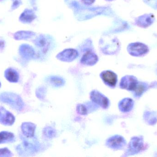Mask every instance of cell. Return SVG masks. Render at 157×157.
Wrapping results in <instances>:
<instances>
[{
	"instance_id": "6da1fadb",
	"label": "cell",
	"mask_w": 157,
	"mask_h": 157,
	"mask_svg": "<svg viewBox=\"0 0 157 157\" xmlns=\"http://www.w3.org/2000/svg\"><path fill=\"white\" fill-rule=\"evenodd\" d=\"M0 101L10 105L16 110H22L24 103L21 98L17 94L11 92H4L0 94Z\"/></svg>"
},
{
	"instance_id": "7a4b0ae2",
	"label": "cell",
	"mask_w": 157,
	"mask_h": 157,
	"mask_svg": "<svg viewBox=\"0 0 157 157\" xmlns=\"http://www.w3.org/2000/svg\"><path fill=\"white\" fill-rule=\"evenodd\" d=\"M127 50L131 55L136 57L143 56L149 51L148 47L141 42H136L129 44Z\"/></svg>"
},
{
	"instance_id": "3957f363",
	"label": "cell",
	"mask_w": 157,
	"mask_h": 157,
	"mask_svg": "<svg viewBox=\"0 0 157 157\" xmlns=\"http://www.w3.org/2000/svg\"><path fill=\"white\" fill-rule=\"evenodd\" d=\"M144 147V140L141 137H133L131 139L128 149L127 154L132 155L137 154L143 150Z\"/></svg>"
},
{
	"instance_id": "277c9868",
	"label": "cell",
	"mask_w": 157,
	"mask_h": 157,
	"mask_svg": "<svg viewBox=\"0 0 157 157\" xmlns=\"http://www.w3.org/2000/svg\"><path fill=\"white\" fill-rule=\"evenodd\" d=\"M90 97L92 102L100 106L103 109H107L109 106V100L99 91L97 90L91 91Z\"/></svg>"
},
{
	"instance_id": "5b68a950",
	"label": "cell",
	"mask_w": 157,
	"mask_h": 157,
	"mask_svg": "<svg viewBox=\"0 0 157 157\" xmlns=\"http://www.w3.org/2000/svg\"><path fill=\"white\" fill-rule=\"evenodd\" d=\"M138 82L137 78L133 76H125L122 78L120 83V87L129 91L135 89Z\"/></svg>"
},
{
	"instance_id": "8992f818",
	"label": "cell",
	"mask_w": 157,
	"mask_h": 157,
	"mask_svg": "<svg viewBox=\"0 0 157 157\" xmlns=\"http://www.w3.org/2000/svg\"><path fill=\"white\" fill-rule=\"evenodd\" d=\"M125 139L119 135H115L107 140L106 145L110 148L115 150H120L126 145Z\"/></svg>"
},
{
	"instance_id": "52a82bcc",
	"label": "cell",
	"mask_w": 157,
	"mask_h": 157,
	"mask_svg": "<svg viewBox=\"0 0 157 157\" xmlns=\"http://www.w3.org/2000/svg\"><path fill=\"white\" fill-rule=\"evenodd\" d=\"M100 77L106 84L111 87H114L117 83V76L110 71H105L101 73Z\"/></svg>"
},
{
	"instance_id": "ba28073f",
	"label": "cell",
	"mask_w": 157,
	"mask_h": 157,
	"mask_svg": "<svg viewBox=\"0 0 157 157\" xmlns=\"http://www.w3.org/2000/svg\"><path fill=\"white\" fill-rule=\"evenodd\" d=\"M78 53L74 49H67L58 54L57 58L63 61L71 62L77 58Z\"/></svg>"
},
{
	"instance_id": "9c48e42d",
	"label": "cell",
	"mask_w": 157,
	"mask_h": 157,
	"mask_svg": "<svg viewBox=\"0 0 157 157\" xmlns=\"http://www.w3.org/2000/svg\"><path fill=\"white\" fill-rule=\"evenodd\" d=\"M14 122V116L3 107L0 106V123L4 125L10 126Z\"/></svg>"
},
{
	"instance_id": "30bf717a",
	"label": "cell",
	"mask_w": 157,
	"mask_h": 157,
	"mask_svg": "<svg viewBox=\"0 0 157 157\" xmlns=\"http://www.w3.org/2000/svg\"><path fill=\"white\" fill-rule=\"evenodd\" d=\"M98 60V58L95 53L91 51H87L81 58V62L86 65H93L97 63Z\"/></svg>"
},
{
	"instance_id": "8fae6325",
	"label": "cell",
	"mask_w": 157,
	"mask_h": 157,
	"mask_svg": "<svg viewBox=\"0 0 157 157\" xmlns=\"http://www.w3.org/2000/svg\"><path fill=\"white\" fill-rule=\"evenodd\" d=\"M36 128V125L32 123H23L21 125L22 132L27 138H32L34 136Z\"/></svg>"
},
{
	"instance_id": "7c38bea8",
	"label": "cell",
	"mask_w": 157,
	"mask_h": 157,
	"mask_svg": "<svg viewBox=\"0 0 157 157\" xmlns=\"http://www.w3.org/2000/svg\"><path fill=\"white\" fill-rule=\"evenodd\" d=\"M134 105L133 100L126 98L122 100L119 103V108L120 111L123 112H128L132 109Z\"/></svg>"
},
{
	"instance_id": "4fadbf2b",
	"label": "cell",
	"mask_w": 157,
	"mask_h": 157,
	"mask_svg": "<svg viewBox=\"0 0 157 157\" xmlns=\"http://www.w3.org/2000/svg\"><path fill=\"white\" fill-rule=\"evenodd\" d=\"M19 51L21 56L26 59H31L35 54V51L33 48L27 44L21 45Z\"/></svg>"
},
{
	"instance_id": "5bb4252c",
	"label": "cell",
	"mask_w": 157,
	"mask_h": 157,
	"mask_svg": "<svg viewBox=\"0 0 157 157\" xmlns=\"http://www.w3.org/2000/svg\"><path fill=\"white\" fill-rule=\"evenodd\" d=\"M154 21V18L153 15L147 14L142 16L138 18L137 19V24L138 26L142 27H147L151 26Z\"/></svg>"
},
{
	"instance_id": "9a60e30c",
	"label": "cell",
	"mask_w": 157,
	"mask_h": 157,
	"mask_svg": "<svg viewBox=\"0 0 157 157\" xmlns=\"http://www.w3.org/2000/svg\"><path fill=\"white\" fill-rule=\"evenodd\" d=\"M36 17L33 11L27 9L21 14L19 17V20L22 23H30L34 20Z\"/></svg>"
},
{
	"instance_id": "2e32d148",
	"label": "cell",
	"mask_w": 157,
	"mask_h": 157,
	"mask_svg": "<svg viewBox=\"0 0 157 157\" xmlns=\"http://www.w3.org/2000/svg\"><path fill=\"white\" fill-rule=\"evenodd\" d=\"M5 77L12 83H17L19 79V75L16 70L12 68H8L5 72Z\"/></svg>"
},
{
	"instance_id": "e0dca14e",
	"label": "cell",
	"mask_w": 157,
	"mask_h": 157,
	"mask_svg": "<svg viewBox=\"0 0 157 157\" xmlns=\"http://www.w3.org/2000/svg\"><path fill=\"white\" fill-rule=\"evenodd\" d=\"M148 88V85L146 83L144 82H138L136 88L133 91L135 97H140L147 91Z\"/></svg>"
},
{
	"instance_id": "ac0fdd59",
	"label": "cell",
	"mask_w": 157,
	"mask_h": 157,
	"mask_svg": "<svg viewBox=\"0 0 157 157\" xmlns=\"http://www.w3.org/2000/svg\"><path fill=\"white\" fill-rule=\"evenodd\" d=\"M14 141V135L13 133L7 131L0 132V144L11 143Z\"/></svg>"
},
{
	"instance_id": "d6986e66",
	"label": "cell",
	"mask_w": 157,
	"mask_h": 157,
	"mask_svg": "<svg viewBox=\"0 0 157 157\" xmlns=\"http://www.w3.org/2000/svg\"><path fill=\"white\" fill-rule=\"evenodd\" d=\"M35 35L33 32L28 31H19L14 35V38L17 40H25L31 38Z\"/></svg>"
},
{
	"instance_id": "ffe728a7",
	"label": "cell",
	"mask_w": 157,
	"mask_h": 157,
	"mask_svg": "<svg viewBox=\"0 0 157 157\" xmlns=\"http://www.w3.org/2000/svg\"><path fill=\"white\" fill-rule=\"evenodd\" d=\"M49 81L51 84L56 87L61 86L64 84L63 79L59 77H50Z\"/></svg>"
},
{
	"instance_id": "44dd1931",
	"label": "cell",
	"mask_w": 157,
	"mask_h": 157,
	"mask_svg": "<svg viewBox=\"0 0 157 157\" xmlns=\"http://www.w3.org/2000/svg\"><path fill=\"white\" fill-rule=\"evenodd\" d=\"M44 133L45 135L48 137V138H52L55 136L56 135V131L54 129L52 128L51 127H47L45 128L44 131Z\"/></svg>"
},
{
	"instance_id": "7402d4cb",
	"label": "cell",
	"mask_w": 157,
	"mask_h": 157,
	"mask_svg": "<svg viewBox=\"0 0 157 157\" xmlns=\"http://www.w3.org/2000/svg\"><path fill=\"white\" fill-rule=\"evenodd\" d=\"M13 156L12 152L7 148L0 149V157H11Z\"/></svg>"
},
{
	"instance_id": "603a6c76",
	"label": "cell",
	"mask_w": 157,
	"mask_h": 157,
	"mask_svg": "<svg viewBox=\"0 0 157 157\" xmlns=\"http://www.w3.org/2000/svg\"><path fill=\"white\" fill-rule=\"evenodd\" d=\"M46 41H47L46 40H45V39L43 37H39L35 41V44L39 47H43L47 44Z\"/></svg>"
},
{
	"instance_id": "cb8c5ba5",
	"label": "cell",
	"mask_w": 157,
	"mask_h": 157,
	"mask_svg": "<svg viewBox=\"0 0 157 157\" xmlns=\"http://www.w3.org/2000/svg\"><path fill=\"white\" fill-rule=\"evenodd\" d=\"M77 111L78 112V113L82 115H86L88 113L86 108L82 104H79L77 106Z\"/></svg>"
},
{
	"instance_id": "d4e9b609",
	"label": "cell",
	"mask_w": 157,
	"mask_h": 157,
	"mask_svg": "<svg viewBox=\"0 0 157 157\" xmlns=\"http://www.w3.org/2000/svg\"><path fill=\"white\" fill-rule=\"evenodd\" d=\"M13 5L12 6V8L13 9H15L19 7L21 5V0H13Z\"/></svg>"
},
{
	"instance_id": "484cf974",
	"label": "cell",
	"mask_w": 157,
	"mask_h": 157,
	"mask_svg": "<svg viewBox=\"0 0 157 157\" xmlns=\"http://www.w3.org/2000/svg\"><path fill=\"white\" fill-rule=\"evenodd\" d=\"M151 6L157 9V0H145Z\"/></svg>"
},
{
	"instance_id": "4316f807",
	"label": "cell",
	"mask_w": 157,
	"mask_h": 157,
	"mask_svg": "<svg viewBox=\"0 0 157 157\" xmlns=\"http://www.w3.org/2000/svg\"><path fill=\"white\" fill-rule=\"evenodd\" d=\"M83 3L87 5H91L94 2L95 0H81Z\"/></svg>"
},
{
	"instance_id": "83f0119b",
	"label": "cell",
	"mask_w": 157,
	"mask_h": 157,
	"mask_svg": "<svg viewBox=\"0 0 157 157\" xmlns=\"http://www.w3.org/2000/svg\"><path fill=\"white\" fill-rule=\"evenodd\" d=\"M4 46V42L2 41H0V49H2Z\"/></svg>"
},
{
	"instance_id": "f1b7e54d",
	"label": "cell",
	"mask_w": 157,
	"mask_h": 157,
	"mask_svg": "<svg viewBox=\"0 0 157 157\" xmlns=\"http://www.w3.org/2000/svg\"><path fill=\"white\" fill-rule=\"evenodd\" d=\"M107 1H113V0H107Z\"/></svg>"
},
{
	"instance_id": "f546056e",
	"label": "cell",
	"mask_w": 157,
	"mask_h": 157,
	"mask_svg": "<svg viewBox=\"0 0 157 157\" xmlns=\"http://www.w3.org/2000/svg\"><path fill=\"white\" fill-rule=\"evenodd\" d=\"M1 83H0V87H1Z\"/></svg>"
}]
</instances>
